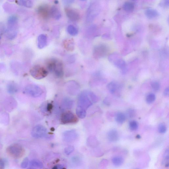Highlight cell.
I'll list each match as a JSON object with an SVG mask.
<instances>
[{"mask_svg": "<svg viewBox=\"0 0 169 169\" xmlns=\"http://www.w3.org/2000/svg\"><path fill=\"white\" fill-rule=\"evenodd\" d=\"M98 101L97 96L93 92L84 91L78 96L77 106L87 110L92 105L93 103H95Z\"/></svg>", "mask_w": 169, "mask_h": 169, "instance_id": "6da1fadb", "label": "cell"}, {"mask_svg": "<svg viewBox=\"0 0 169 169\" xmlns=\"http://www.w3.org/2000/svg\"><path fill=\"white\" fill-rule=\"evenodd\" d=\"M46 68L48 72L53 74L56 77L61 78L64 74L63 65L59 60L52 59L46 62Z\"/></svg>", "mask_w": 169, "mask_h": 169, "instance_id": "7a4b0ae2", "label": "cell"}, {"mask_svg": "<svg viewBox=\"0 0 169 169\" xmlns=\"http://www.w3.org/2000/svg\"><path fill=\"white\" fill-rule=\"evenodd\" d=\"M18 19L15 16H12L8 19L7 27L5 31L7 38L10 40L16 37L18 32Z\"/></svg>", "mask_w": 169, "mask_h": 169, "instance_id": "3957f363", "label": "cell"}, {"mask_svg": "<svg viewBox=\"0 0 169 169\" xmlns=\"http://www.w3.org/2000/svg\"><path fill=\"white\" fill-rule=\"evenodd\" d=\"M24 151L22 146L17 144L12 145L8 147L6 149L8 154L16 159L21 158L24 154Z\"/></svg>", "mask_w": 169, "mask_h": 169, "instance_id": "277c9868", "label": "cell"}, {"mask_svg": "<svg viewBox=\"0 0 169 169\" xmlns=\"http://www.w3.org/2000/svg\"><path fill=\"white\" fill-rule=\"evenodd\" d=\"M48 73L49 72L46 68L39 65L34 66L30 70V73L32 77L38 80L45 77Z\"/></svg>", "mask_w": 169, "mask_h": 169, "instance_id": "5b68a950", "label": "cell"}, {"mask_svg": "<svg viewBox=\"0 0 169 169\" xmlns=\"http://www.w3.org/2000/svg\"><path fill=\"white\" fill-rule=\"evenodd\" d=\"M24 93L33 98H38L43 93V91L39 86L35 84H29L26 87Z\"/></svg>", "mask_w": 169, "mask_h": 169, "instance_id": "8992f818", "label": "cell"}, {"mask_svg": "<svg viewBox=\"0 0 169 169\" xmlns=\"http://www.w3.org/2000/svg\"><path fill=\"white\" fill-rule=\"evenodd\" d=\"M47 130L45 127L39 124L33 128L31 131V135L34 138H41L45 137L47 135Z\"/></svg>", "mask_w": 169, "mask_h": 169, "instance_id": "52a82bcc", "label": "cell"}, {"mask_svg": "<svg viewBox=\"0 0 169 169\" xmlns=\"http://www.w3.org/2000/svg\"><path fill=\"white\" fill-rule=\"evenodd\" d=\"M78 134L75 130L66 131L63 132L62 136L64 142H73L77 138Z\"/></svg>", "mask_w": 169, "mask_h": 169, "instance_id": "ba28073f", "label": "cell"}, {"mask_svg": "<svg viewBox=\"0 0 169 169\" xmlns=\"http://www.w3.org/2000/svg\"><path fill=\"white\" fill-rule=\"evenodd\" d=\"M77 121V119L72 112H68L63 114L61 118V121L63 124H66L75 123Z\"/></svg>", "mask_w": 169, "mask_h": 169, "instance_id": "9c48e42d", "label": "cell"}, {"mask_svg": "<svg viewBox=\"0 0 169 169\" xmlns=\"http://www.w3.org/2000/svg\"><path fill=\"white\" fill-rule=\"evenodd\" d=\"M65 12L67 17L72 21H77L79 20L80 16L78 12L74 10L67 8Z\"/></svg>", "mask_w": 169, "mask_h": 169, "instance_id": "30bf717a", "label": "cell"}, {"mask_svg": "<svg viewBox=\"0 0 169 169\" xmlns=\"http://www.w3.org/2000/svg\"><path fill=\"white\" fill-rule=\"evenodd\" d=\"M38 12L40 16L44 19L49 18L50 16V9L46 5L40 6L38 9Z\"/></svg>", "mask_w": 169, "mask_h": 169, "instance_id": "8fae6325", "label": "cell"}, {"mask_svg": "<svg viewBox=\"0 0 169 169\" xmlns=\"http://www.w3.org/2000/svg\"><path fill=\"white\" fill-rule=\"evenodd\" d=\"M6 89L8 93L10 94H14L18 91L19 86L16 83L11 81L7 84Z\"/></svg>", "mask_w": 169, "mask_h": 169, "instance_id": "7c38bea8", "label": "cell"}, {"mask_svg": "<svg viewBox=\"0 0 169 169\" xmlns=\"http://www.w3.org/2000/svg\"><path fill=\"white\" fill-rule=\"evenodd\" d=\"M107 136L108 140L111 142H117L119 139L118 132L115 130H111L109 131Z\"/></svg>", "mask_w": 169, "mask_h": 169, "instance_id": "4fadbf2b", "label": "cell"}, {"mask_svg": "<svg viewBox=\"0 0 169 169\" xmlns=\"http://www.w3.org/2000/svg\"><path fill=\"white\" fill-rule=\"evenodd\" d=\"M67 89L72 95L76 94L78 92L79 86L77 83L74 81H71L67 84Z\"/></svg>", "mask_w": 169, "mask_h": 169, "instance_id": "5bb4252c", "label": "cell"}, {"mask_svg": "<svg viewBox=\"0 0 169 169\" xmlns=\"http://www.w3.org/2000/svg\"><path fill=\"white\" fill-rule=\"evenodd\" d=\"M47 38L45 34L40 35L38 38V47L40 49H43L47 44Z\"/></svg>", "mask_w": 169, "mask_h": 169, "instance_id": "9a60e30c", "label": "cell"}, {"mask_svg": "<svg viewBox=\"0 0 169 169\" xmlns=\"http://www.w3.org/2000/svg\"><path fill=\"white\" fill-rule=\"evenodd\" d=\"M50 16L56 20H59L61 17V14L58 8L56 6L50 8Z\"/></svg>", "mask_w": 169, "mask_h": 169, "instance_id": "2e32d148", "label": "cell"}, {"mask_svg": "<svg viewBox=\"0 0 169 169\" xmlns=\"http://www.w3.org/2000/svg\"><path fill=\"white\" fill-rule=\"evenodd\" d=\"M28 167L29 169H41L43 167V165L41 161L34 159L29 162Z\"/></svg>", "mask_w": 169, "mask_h": 169, "instance_id": "e0dca14e", "label": "cell"}, {"mask_svg": "<svg viewBox=\"0 0 169 169\" xmlns=\"http://www.w3.org/2000/svg\"><path fill=\"white\" fill-rule=\"evenodd\" d=\"M145 15L148 18L152 19L157 17L158 13L156 10L149 8L145 11Z\"/></svg>", "mask_w": 169, "mask_h": 169, "instance_id": "ac0fdd59", "label": "cell"}, {"mask_svg": "<svg viewBox=\"0 0 169 169\" xmlns=\"http://www.w3.org/2000/svg\"><path fill=\"white\" fill-rule=\"evenodd\" d=\"M74 104V100L68 98H64L63 100L62 103L63 107L67 109H71L73 106Z\"/></svg>", "mask_w": 169, "mask_h": 169, "instance_id": "d6986e66", "label": "cell"}, {"mask_svg": "<svg viewBox=\"0 0 169 169\" xmlns=\"http://www.w3.org/2000/svg\"><path fill=\"white\" fill-rule=\"evenodd\" d=\"M127 117L125 114L121 112H117L116 114L115 119L117 122L119 124H122L126 121Z\"/></svg>", "mask_w": 169, "mask_h": 169, "instance_id": "ffe728a7", "label": "cell"}, {"mask_svg": "<svg viewBox=\"0 0 169 169\" xmlns=\"http://www.w3.org/2000/svg\"><path fill=\"white\" fill-rule=\"evenodd\" d=\"M86 110L82 107L77 106L76 108V114L79 118L84 119L86 116Z\"/></svg>", "mask_w": 169, "mask_h": 169, "instance_id": "44dd1931", "label": "cell"}, {"mask_svg": "<svg viewBox=\"0 0 169 169\" xmlns=\"http://www.w3.org/2000/svg\"><path fill=\"white\" fill-rule=\"evenodd\" d=\"M112 164L116 167H120L124 163V160L122 156H117L114 157L112 160Z\"/></svg>", "mask_w": 169, "mask_h": 169, "instance_id": "7402d4cb", "label": "cell"}, {"mask_svg": "<svg viewBox=\"0 0 169 169\" xmlns=\"http://www.w3.org/2000/svg\"><path fill=\"white\" fill-rule=\"evenodd\" d=\"M169 149H167L165 151L163 155V159L162 164L164 166L166 167L169 166Z\"/></svg>", "mask_w": 169, "mask_h": 169, "instance_id": "603a6c76", "label": "cell"}, {"mask_svg": "<svg viewBox=\"0 0 169 169\" xmlns=\"http://www.w3.org/2000/svg\"><path fill=\"white\" fill-rule=\"evenodd\" d=\"M17 3L19 5L27 8H31L33 5L31 0H17Z\"/></svg>", "mask_w": 169, "mask_h": 169, "instance_id": "cb8c5ba5", "label": "cell"}, {"mask_svg": "<svg viewBox=\"0 0 169 169\" xmlns=\"http://www.w3.org/2000/svg\"><path fill=\"white\" fill-rule=\"evenodd\" d=\"M108 89L110 92L112 94H113L115 93V92L118 88L117 84L114 82H112L108 84L107 86Z\"/></svg>", "mask_w": 169, "mask_h": 169, "instance_id": "d4e9b609", "label": "cell"}, {"mask_svg": "<svg viewBox=\"0 0 169 169\" xmlns=\"http://www.w3.org/2000/svg\"><path fill=\"white\" fill-rule=\"evenodd\" d=\"M134 4L131 2H127L124 3L123 5V9L127 12H131L134 9Z\"/></svg>", "mask_w": 169, "mask_h": 169, "instance_id": "484cf974", "label": "cell"}, {"mask_svg": "<svg viewBox=\"0 0 169 169\" xmlns=\"http://www.w3.org/2000/svg\"><path fill=\"white\" fill-rule=\"evenodd\" d=\"M68 33L72 36H75L78 33V31L74 26L70 25L68 27L67 29Z\"/></svg>", "mask_w": 169, "mask_h": 169, "instance_id": "4316f807", "label": "cell"}, {"mask_svg": "<svg viewBox=\"0 0 169 169\" xmlns=\"http://www.w3.org/2000/svg\"><path fill=\"white\" fill-rule=\"evenodd\" d=\"M96 143H97V141L94 137L91 136L88 138L87 140L88 145L91 147L94 146L96 145Z\"/></svg>", "mask_w": 169, "mask_h": 169, "instance_id": "83f0119b", "label": "cell"}, {"mask_svg": "<svg viewBox=\"0 0 169 169\" xmlns=\"http://www.w3.org/2000/svg\"><path fill=\"white\" fill-rule=\"evenodd\" d=\"M129 127L131 130L135 131L137 130L138 127V124L135 120H132L130 122Z\"/></svg>", "mask_w": 169, "mask_h": 169, "instance_id": "f1b7e54d", "label": "cell"}, {"mask_svg": "<svg viewBox=\"0 0 169 169\" xmlns=\"http://www.w3.org/2000/svg\"><path fill=\"white\" fill-rule=\"evenodd\" d=\"M136 111L133 109H129L126 111V117L128 118H132L136 116Z\"/></svg>", "mask_w": 169, "mask_h": 169, "instance_id": "f546056e", "label": "cell"}, {"mask_svg": "<svg viewBox=\"0 0 169 169\" xmlns=\"http://www.w3.org/2000/svg\"><path fill=\"white\" fill-rule=\"evenodd\" d=\"M156 99V96L153 93H150L148 94L147 96L146 101L149 104H151Z\"/></svg>", "mask_w": 169, "mask_h": 169, "instance_id": "4dcf8cb0", "label": "cell"}, {"mask_svg": "<svg viewBox=\"0 0 169 169\" xmlns=\"http://www.w3.org/2000/svg\"><path fill=\"white\" fill-rule=\"evenodd\" d=\"M158 130L160 134H164L167 131V128L166 124L163 123H160L158 126Z\"/></svg>", "mask_w": 169, "mask_h": 169, "instance_id": "1f68e13d", "label": "cell"}, {"mask_svg": "<svg viewBox=\"0 0 169 169\" xmlns=\"http://www.w3.org/2000/svg\"><path fill=\"white\" fill-rule=\"evenodd\" d=\"M74 148L73 146H70L64 149V152L66 155H69L74 152Z\"/></svg>", "mask_w": 169, "mask_h": 169, "instance_id": "d6a6232c", "label": "cell"}, {"mask_svg": "<svg viewBox=\"0 0 169 169\" xmlns=\"http://www.w3.org/2000/svg\"><path fill=\"white\" fill-rule=\"evenodd\" d=\"M29 158L26 157L24 159L21 165V167L23 168H26L29 166Z\"/></svg>", "mask_w": 169, "mask_h": 169, "instance_id": "836d02e7", "label": "cell"}, {"mask_svg": "<svg viewBox=\"0 0 169 169\" xmlns=\"http://www.w3.org/2000/svg\"><path fill=\"white\" fill-rule=\"evenodd\" d=\"M4 9L6 11L9 12V11H11L13 9L14 10V6L13 5H10V4L6 3L4 5Z\"/></svg>", "mask_w": 169, "mask_h": 169, "instance_id": "e575fe53", "label": "cell"}, {"mask_svg": "<svg viewBox=\"0 0 169 169\" xmlns=\"http://www.w3.org/2000/svg\"><path fill=\"white\" fill-rule=\"evenodd\" d=\"M151 87L153 90L155 91H158L160 88L159 84L157 82H153L151 84Z\"/></svg>", "mask_w": 169, "mask_h": 169, "instance_id": "d590c367", "label": "cell"}, {"mask_svg": "<svg viewBox=\"0 0 169 169\" xmlns=\"http://www.w3.org/2000/svg\"><path fill=\"white\" fill-rule=\"evenodd\" d=\"M116 65L118 67L122 68L125 67V63L122 60H119L115 63Z\"/></svg>", "mask_w": 169, "mask_h": 169, "instance_id": "8d00e7d4", "label": "cell"}, {"mask_svg": "<svg viewBox=\"0 0 169 169\" xmlns=\"http://www.w3.org/2000/svg\"><path fill=\"white\" fill-rule=\"evenodd\" d=\"M62 2L64 5H68L73 3L74 0H62Z\"/></svg>", "mask_w": 169, "mask_h": 169, "instance_id": "74e56055", "label": "cell"}, {"mask_svg": "<svg viewBox=\"0 0 169 169\" xmlns=\"http://www.w3.org/2000/svg\"><path fill=\"white\" fill-rule=\"evenodd\" d=\"M5 161L3 159L0 158V169H3L5 168Z\"/></svg>", "mask_w": 169, "mask_h": 169, "instance_id": "f35d334b", "label": "cell"}, {"mask_svg": "<svg viewBox=\"0 0 169 169\" xmlns=\"http://www.w3.org/2000/svg\"><path fill=\"white\" fill-rule=\"evenodd\" d=\"M65 168L64 166L62 164H57L54 167L53 169H62Z\"/></svg>", "mask_w": 169, "mask_h": 169, "instance_id": "ab89813d", "label": "cell"}, {"mask_svg": "<svg viewBox=\"0 0 169 169\" xmlns=\"http://www.w3.org/2000/svg\"><path fill=\"white\" fill-rule=\"evenodd\" d=\"M52 107H53V106H52V104L51 103L48 104L46 107V110L47 109V111H49L51 110Z\"/></svg>", "mask_w": 169, "mask_h": 169, "instance_id": "60d3db41", "label": "cell"}, {"mask_svg": "<svg viewBox=\"0 0 169 169\" xmlns=\"http://www.w3.org/2000/svg\"><path fill=\"white\" fill-rule=\"evenodd\" d=\"M164 95L166 96H168L169 95V88H167L165 90L164 92Z\"/></svg>", "mask_w": 169, "mask_h": 169, "instance_id": "b9f144b4", "label": "cell"}, {"mask_svg": "<svg viewBox=\"0 0 169 169\" xmlns=\"http://www.w3.org/2000/svg\"><path fill=\"white\" fill-rule=\"evenodd\" d=\"M163 2L165 5L168 7L169 6V0H163Z\"/></svg>", "mask_w": 169, "mask_h": 169, "instance_id": "7bdbcfd3", "label": "cell"}, {"mask_svg": "<svg viewBox=\"0 0 169 169\" xmlns=\"http://www.w3.org/2000/svg\"><path fill=\"white\" fill-rule=\"evenodd\" d=\"M136 138L137 139H140L141 138V136L139 135H138L136 136Z\"/></svg>", "mask_w": 169, "mask_h": 169, "instance_id": "ee69618b", "label": "cell"}, {"mask_svg": "<svg viewBox=\"0 0 169 169\" xmlns=\"http://www.w3.org/2000/svg\"><path fill=\"white\" fill-rule=\"evenodd\" d=\"M8 1H9L10 2H13L14 1H15V0H8Z\"/></svg>", "mask_w": 169, "mask_h": 169, "instance_id": "f6af8a7d", "label": "cell"}, {"mask_svg": "<svg viewBox=\"0 0 169 169\" xmlns=\"http://www.w3.org/2000/svg\"><path fill=\"white\" fill-rule=\"evenodd\" d=\"M80 1H86V0H80Z\"/></svg>", "mask_w": 169, "mask_h": 169, "instance_id": "bcb514c9", "label": "cell"}, {"mask_svg": "<svg viewBox=\"0 0 169 169\" xmlns=\"http://www.w3.org/2000/svg\"><path fill=\"white\" fill-rule=\"evenodd\" d=\"M132 1H136V0H132Z\"/></svg>", "mask_w": 169, "mask_h": 169, "instance_id": "7dc6e473", "label": "cell"}]
</instances>
